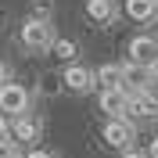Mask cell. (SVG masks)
Instances as JSON below:
<instances>
[{"label": "cell", "instance_id": "cell-5", "mask_svg": "<svg viewBox=\"0 0 158 158\" xmlns=\"http://www.w3.org/2000/svg\"><path fill=\"white\" fill-rule=\"evenodd\" d=\"M104 144L115 151H129V140H133V118H108L104 122Z\"/></svg>", "mask_w": 158, "mask_h": 158}, {"label": "cell", "instance_id": "cell-16", "mask_svg": "<svg viewBox=\"0 0 158 158\" xmlns=\"http://www.w3.org/2000/svg\"><path fill=\"white\" fill-rule=\"evenodd\" d=\"M122 158H151V155H148V151H133V148H129V151H122Z\"/></svg>", "mask_w": 158, "mask_h": 158}, {"label": "cell", "instance_id": "cell-9", "mask_svg": "<svg viewBox=\"0 0 158 158\" xmlns=\"http://www.w3.org/2000/svg\"><path fill=\"white\" fill-rule=\"evenodd\" d=\"M126 15L140 25H151L158 18V0H126Z\"/></svg>", "mask_w": 158, "mask_h": 158}, {"label": "cell", "instance_id": "cell-15", "mask_svg": "<svg viewBox=\"0 0 158 158\" xmlns=\"http://www.w3.org/2000/svg\"><path fill=\"white\" fill-rule=\"evenodd\" d=\"M7 83H11V65L0 61V86H7Z\"/></svg>", "mask_w": 158, "mask_h": 158}, {"label": "cell", "instance_id": "cell-11", "mask_svg": "<svg viewBox=\"0 0 158 158\" xmlns=\"http://www.w3.org/2000/svg\"><path fill=\"white\" fill-rule=\"evenodd\" d=\"M129 118H158V101L151 94H133L129 97Z\"/></svg>", "mask_w": 158, "mask_h": 158}, {"label": "cell", "instance_id": "cell-17", "mask_svg": "<svg viewBox=\"0 0 158 158\" xmlns=\"http://www.w3.org/2000/svg\"><path fill=\"white\" fill-rule=\"evenodd\" d=\"M7 133H11V126H7V118H4V115H0V140H4V137H7Z\"/></svg>", "mask_w": 158, "mask_h": 158}, {"label": "cell", "instance_id": "cell-20", "mask_svg": "<svg viewBox=\"0 0 158 158\" xmlns=\"http://www.w3.org/2000/svg\"><path fill=\"white\" fill-rule=\"evenodd\" d=\"M155 122H158V118H155Z\"/></svg>", "mask_w": 158, "mask_h": 158}, {"label": "cell", "instance_id": "cell-8", "mask_svg": "<svg viewBox=\"0 0 158 158\" xmlns=\"http://www.w3.org/2000/svg\"><path fill=\"white\" fill-rule=\"evenodd\" d=\"M101 111H104L108 118H129V94L126 90L101 94Z\"/></svg>", "mask_w": 158, "mask_h": 158}, {"label": "cell", "instance_id": "cell-18", "mask_svg": "<svg viewBox=\"0 0 158 158\" xmlns=\"http://www.w3.org/2000/svg\"><path fill=\"white\" fill-rule=\"evenodd\" d=\"M25 158H54V155H47V151H40V148H36V151H29Z\"/></svg>", "mask_w": 158, "mask_h": 158}, {"label": "cell", "instance_id": "cell-2", "mask_svg": "<svg viewBox=\"0 0 158 158\" xmlns=\"http://www.w3.org/2000/svg\"><path fill=\"white\" fill-rule=\"evenodd\" d=\"M54 22L50 18H29L25 25H22V43L29 50H50L54 47Z\"/></svg>", "mask_w": 158, "mask_h": 158}, {"label": "cell", "instance_id": "cell-4", "mask_svg": "<svg viewBox=\"0 0 158 158\" xmlns=\"http://www.w3.org/2000/svg\"><path fill=\"white\" fill-rule=\"evenodd\" d=\"M61 86L72 90V94H90V90L97 86V72L86 69V65H69V69L61 72Z\"/></svg>", "mask_w": 158, "mask_h": 158}, {"label": "cell", "instance_id": "cell-13", "mask_svg": "<svg viewBox=\"0 0 158 158\" xmlns=\"http://www.w3.org/2000/svg\"><path fill=\"white\" fill-rule=\"evenodd\" d=\"M50 50H54V58H58V61H69V65H72V58L79 54L76 40H65V36H58V40H54V47H50Z\"/></svg>", "mask_w": 158, "mask_h": 158}, {"label": "cell", "instance_id": "cell-10", "mask_svg": "<svg viewBox=\"0 0 158 158\" xmlns=\"http://www.w3.org/2000/svg\"><path fill=\"white\" fill-rule=\"evenodd\" d=\"M115 15H118L115 0H86V18H90V22L108 25V22H115Z\"/></svg>", "mask_w": 158, "mask_h": 158}, {"label": "cell", "instance_id": "cell-19", "mask_svg": "<svg viewBox=\"0 0 158 158\" xmlns=\"http://www.w3.org/2000/svg\"><path fill=\"white\" fill-rule=\"evenodd\" d=\"M148 155H151V158H158V140H151V148H148Z\"/></svg>", "mask_w": 158, "mask_h": 158}, {"label": "cell", "instance_id": "cell-7", "mask_svg": "<svg viewBox=\"0 0 158 158\" xmlns=\"http://www.w3.org/2000/svg\"><path fill=\"white\" fill-rule=\"evenodd\" d=\"M11 140L15 144H36L40 140V118H32V115L11 118Z\"/></svg>", "mask_w": 158, "mask_h": 158}, {"label": "cell", "instance_id": "cell-6", "mask_svg": "<svg viewBox=\"0 0 158 158\" xmlns=\"http://www.w3.org/2000/svg\"><path fill=\"white\" fill-rule=\"evenodd\" d=\"M151 79H155V72L144 69V65H133V61L122 65V90H126L129 97H133V94H148Z\"/></svg>", "mask_w": 158, "mask_h": 158}, {"label": "cell", "instance_id": "cell-12", "mask_svg": "<svg viewBox=\"0 0 158 158\" xmlns=\"http://www.w3.org/2000/svg\"><path fill=\"white\" fill-rule=\"evenodd\" d=\"M97 86H101V94L122 90V65H101L97 69Z\"/></svg>", "mask_w": 158, "mask_h": 158}, {"label": "cell", "instance_id": "cell-1", "mask_svg": "<svg viewBox=\"0 0 158 158\" xmlns=\"http://www.w3.org/2000/svg\"><path fill=\"white\" fill-rule=\"evenodd\" d=\"M29 101H32V94L22 83H7V86H0V115L4 118L29 115Z\"/></svg>", "mask_w": 158, "mask_h": 158}, {"label": "cell", "instance_id": "cell-3", "mask_svg": "<svg viewBox=\"0 0 158 158\" xmlns=\"http://www.w3.org/2000/svg\"><path fill=\"white\" fill-rule=\"evenodd\" d=\"M129 61L144 65V69H155L158 65V36L155 32H140V36L129 40Z\"/></svg>", "mask_w": 158, "mask_h": 158}, {"label": "cell", "instance_id": "cell-14", "mask_svg": "<svg viewBox=\"0 0 158 158\" xmlns=\"http://www.w3.org/2000/svg\"><path fill=\"white\" fill-rule=\"evenodd\" d=\"M0 158H18V144L11 140V133L0 140Z\"/></svg>", "mask_w": 158, "mask_h": 158}]
</instances>
